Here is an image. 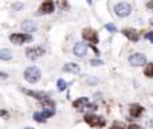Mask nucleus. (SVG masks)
Masks as SVG:
<instances>
[{
	"mask_svg": "<svg viewBox=\"0 0 153 129\" xmlns=\"http://www.w3.org/2000/svg\"><path fill=\"white\" fill-rule=\"evenodd\" d=\"M122 34H124L129 40H132V42H138V40H140V34H138L136 30H133V28L122 30Z\"/></svg>",
	"mask_w": 153,
	"mask_h": 129,
	"instance_id": "ddd939ff",
	"label": "nucleus"
},
{
	"mask_svg": "<svg viewBox=\"0 0 153 129\" xmlns=\"http://www.w3.org/2000/svg\"><path fill=\"white\" fill-rule=\"evenodd\" d=\"M40 104H42L45 108H55V102H54L53 100H50V98H46V100L40 101Z\"/></svg>",
	"mask_w": 153,
	"mask_h": 129,
	"instance_id": "6ab92c4d",
	"label": "nucleus"
},
{
	"mask_svg": "<svg viewBox=\"0 0 153 129\" xmlns=\"http://www.w3.org/2000/svg\"><path fill=\"white\" fill-rule=\"evenodd\" d=\"M144 74H145L148 78H153V63H149L145 66L144 69Z\"/></svg>",
	"mask_w": 153,
	"mask_h": 129,
	"instance_id": "a211bd4d",
	"label": "nucleus"
},
{
	"mask_svg": "<svg viewBox=\"0 0 153 129\" xmlns=\"http://www.w3.org/2000/svg\"><path fill=\"white\" fill-rule=\"evenodd\" d=\"M23 3H13L12 4V10H15V11H19V10H23Z\"/></svg>",
	"mask_w": 153,
	"mask_h": 129,
	"instance_id": "393cba45",
	"label": "nucleus"
},
{
	"mask_svg": "<svg viewBox=\"0 0 153 129\" xmlns=\"http://www.w3.org/2000/svg\"><path fill=\"white\" fill-rule=\"evenodd\" d=\"M105 28L108 30L109 32H117V27L114 26L113 23H108V24H105Z\"/></svg>",
	"mask_w": 153,
	"mask_h": 129,
	"instance_id": "5701e85b",
	"label": "nucleus"
},
{
	"mask_svg": "<svg viewBox=\"0 0 153 129\" xmlns=\"http://www.w3.org/2000/svg\"><path fill=\"white\" fill-rule=\"evenodd\" d=\"M56 86H58L59 92H63V90H66V87H67V82L61 78V79H58V82H56Z\"/></svg>",
	"mask_w": 153,
	"mask_h": 129,
	"instance_id": "aec40b11",
	"label": "nucleus"
},
{
	"mask_svg": "<svg viewBox=\"0 0 153 129\" xmlns=\"http://www.w3.org/2000/svg\"><path fill=\"white\" fill-rule=\"evenodd\" d=\"M0 75H1V78H3V79H5V78H7V74H5V73H1V74H0Z\"/></svg>",
	"mask_w": 153,
	"mask_h": 129,
	"instance_id": "7c9ffc66",
	"label": "nucleus"
},
{
	"mask_svg": "<svg viewBox=\"0 0 153 129\" xmlns=\"http://www.w3.org/2000/svg\"><path fill=\"white\" fill-rule=\"evenodd\" d=\"M56 5H58L61 10H66V8L69 7V3H67V0H56Z\"/></svg>",
	"mask_w": 153,
	"mask_h": 129,
	"instance_id": "4be33fe9",
	"label": "nucleus"
},
{
	"mask_svg": "<svg viewBox=\"0 0 153 129\" xmlns=\"http://www.w3.org/2000/svg\"><path fill=\"white\" fill-rule=\"evenodd\" d=\"M129 63L132 66H143L146 63V57L141 53H134L129 57Z\"/></svg>",
	"mask_w": 153,
	"mask_h": 129,
	"instance_id": "6e6552de",
	"label": "nucleus"
},
{
	"mask_svg": "<svg viewBox=\"0 0 153 129\" xmlns=\"http://www.w3.org/2000/svg\"><path fill=\"white\" fill-rule=\"evenodd\" d=\"M10 40L13 45L19 46L26 42H31L32 37H31V34H27V32H23V34H12V35H10Z\"/></svg>",
	"mask_w": 153,
	"mask_h": 129,
	"instance_id": "39448f33",
	"label": "nucleus"
},
{
	"mask_svg": "<svg viewBox=\"0 0 153 129\" xmlns=\"http://www.w3.org/2000/svg\"><path fill=\"white\" fill-rule=\"evenodd\" d=\"M85 121L91 128H102L106 125L105 119L100 117V116H95V114H86V116H85Z\"/></svg>",
	"mask_w": 153,
	"mask_h": 129,
	"instance_id": "f03ea898",
	"label": "nucleus"
},
{
	"mask_svg": "<svg viewBox=\"0 0 153 129\" xmlns=\"http://www.w3.org/2000/svg\"><path fill=\"white\" fill-rule=\"evenodd\" d=\"M114 12L120 18H126L132 12V7L128 3H118V4L114 5Z\"/></svg>",
	"mask_w": 153,
	"mask_h": 129,
	"instance_id": "20e7f679",
	"label": "nucleus"
},
{
	"mask_svg": "<svg viewBox=\"0 0 153 129\" xmlns=\"http://www.w3.org/2000/svg\"><path fill=\"white\" fill-rule=\"evenodd\" d=\"M143 113H144V108L140 105V104H132V105L129 106V114H130V117H133V119L140 117Z\"/></svg>",
	"mask_w": 153,
	"mask_h": 129,
	"instance_id": "f8f14e48",
	"label": "nucleus"
},
{
	"mask_svg": "<svg viewBox=\"0 0 153 129\" xmlns=\"http://www.w3.org/2000/svg\"><path fill=\"white\" fill-rule=\"evenodd\" d=\"M73 106L78 110H82V109L87 108L89 106V98L87 97H81V98H76V100L73 102Z\"/></svg>",
	"mask_w": 153,
	"mask_h": 129,
	"instance_id": "4468645a",
	"label": "nucleus"
},
{
	"mask_svg": "<svg viewBox=\"0 0 153 129\" xmlns=\"http://www.w3.org/2000/svg\"><path fill=\"white\" fill-rule=\"evenodd\" d=\"M82 37H83L85 40L93 43V45H97V43L100 42V38H98L97 31H94L93 28H83V31H82Z\"/></svg>",
	"mask_w": 153,
	"mask_h": 129,
	"instance_id": "0eeeda50",
	"label": "nucleus"
},
{
	"mask_svg": "<svg viewBox=\"0 0 153 129\" xmlns=\"http://www.w3.org/2000/svg\"><path fill=\"white\" fill-rule=\"evenodd\" d=\"M87 3H89V4H91V0H87Z\"/></svg>",
	"mask_w": 153,
	"mask_h": 129,
	"instance_id": "473e14b6",
	"label": "nucleus"
},
{
	"mask_svg": "<svg viewBox=\"0 0 153 129\" xmlns=\"http://www.w3.org/2000/svg\"><path fill=\"white\" fill-rule=\"evenodd\" d=\"M42 77V71L36 67V66H30L26 69L24 71V79H26L28 84H36L38 81Z\"/></svg>",
	"mask_w": 153,
	"mask_h": 129,
	"instance_id": "f257e3e1",
	"label": "nucleus"
},
{
	"mask_svg": "<svg viewBox=\"0 0 153 129\" xmlns=\"http://www.w3.org/2000/svg\"><path fill=\"white\" fill-rule=\"evenodd\" d=\"M1 116L3 117H8V112L7 110H1Z\"/></svg>",
	"mask_w": 153,
	"mask_h": 129,
	"instance_id": "c756f323",
	"label": "nucleus"
},
{
	"mask_svg": "<svg viewBox=\"0 0 153 129\" xmlns=\"http://www.w3.org/2000/svg\"><path fill=\"white\" fill-rule=\"evenodd\" d=\"M22 92L26 93L27 95H30V97H34L36 98V100L39 101H43L46 100V98H48V94L45 92H39V90H28V89H22Z\"/></svg>",
	"mask_w": 153,
	"mask_h": 129,
	"instance_id": "1a4fd4ad",
	"label": "nucleus"
},
{
	"mask_svg": "<svg viewBox=\"0 0 153 129\" xmlns=\"http://www.w3.org/2000/svg\"><path fill=\"white\" fill-rule=\"evenodd\" d=\"M0 59L1 61H10V59H12V53L8 48H1V51H0Z\"/></svg>",
	"mask_w": 153,
	"mask_h": 129,
	"instance_id": "f3484780",
	"label": "nucleus"
},
{
	"mask_svg": "<svg viewBox=\"0 0 153 129\" xmlns=\"http://www.w3.org/2000/svg\"><path fill=\"white\" fill-rule=\"evenodd\" d=\"M54 10H55V4H54L53 0H45L39 8V13L40 15H43V13H51V12H54Z\"/></svg>",
	"mask_w": 153,
	"mask_h": 129,
	"instance_id": "9d476101",
	"label": "nucleus"
},
{
	"mask_svg": "<svg viewBox=\"0 0 153 129\" xmlns=\"http://www.w3.org/2000/svg\"><path fill=\"white\" fill-rule=\"evenodd\" d=\"M23 129H35V128H31V127H27V128H23Z\"/></svg>",
	"mask_w": 153,
	"mask_h": 129,
	"instance_id": "2f4dec72",
	"label": "nucleus"
},
{
	"mask_svg": "<svg viewBox=\"0 0 153 129\" xmlns=\"http://www.w3.org/2000/svg\"><path fill=\"white\" fill-rule=\"evenodd\" d=\"M90 65L91 66H101V65H103V62L101 61V59H91V61H90Z\"/></svg>",
	"mask_w": 153,
	"mask_h": 129,
	"instance_id": "a878e982",
	"label": "nucleus"
},
{
	"mask_svg": "<svg viewBox=\"0 0 153 129\" xmlns=\"http://www.w3.org/2000/svg\"><path fill=\"white\" fill-rule=\"evenodd\" d=\"M46 53V50L43 47H40V46H36V47H28L26 50V55L28 59H31V61H35V59L40 58V57H43Z\"/></svg>",
	"mask_w": 153,
	"mask_h": 129,
	"instance_id": "423d86ee",
	"label": "nucleus"
},
{
	"mask_svg": "<svg viewBox=\"0 0 153 129\" xmlns=\"http://www.w3.org/2000/svg\"><path fill=\"white\" fill-rule=\"evenodd\" d=\"M149 1H152V3H153V0H149Z\"/></svg>",
	"mask_w": 153,
	"mask_h": 129,
	"instance_id": "72a5a7b5",
	"label": "nucleus"
},
{
	"mask_svg": "<svg viewBox=\"0 0 153 129\" xmlns=\"http://www.w3.org/2000/svg\"><path fill=\"white\" fill-rule=\"evenodd\" d=\"M73 53H74V55L78 57V58H83V57L87 54V46L82 42L75 43L74 48H73Z\"/></svg>",
	"mask_w": 153,
	"mask_h": 129,
	"instance_id": "9b49d317",
	"label": "nucleus"
},
{
	"mask_svg": "<svg viewBox=\"0 0 153 129\" xmlns=\"http://www.w3.org/2000/svg\"><path fill=\"white\" fill-rule=\"evenodd\" d=\"M128 129H144L141 125H137V124H130L129 127H128Z\"/></svg>",
	"mask_w": 153,
	"mask_h": 129,
	"instance_id": "cd10ccee",
	"label": "nucleus"
},
{
	"mask_svg": "<svg viewBox=\"0 0 153 129\" xmlns=\"http://www.w3.org/2000/svg\"><path fill=\"white\" fill-rule=\"evenodd\" d=\"M22 28H23L24 32L31 34V32L36 31V24H35L34 22H31V20H26V22H23V23H22Z\"/></svg>",
	"mask_w": 153,
	"mask_h": 129,
	"instance_id": "2eb2a0df",
	"label": "nucleus"
},
{
	"mask_svg": "<svg viewBox=\"0 0 153 129\" xmlns=\"http://www.w3.org/2000/svg\"><path fill=\"white\" fill-rule=\"evenodd\" d=\"M55 114V108H45L42 112H35L34 113V120L38 122H45L47 119L53 117Z\"/></svg>",
	"mask_w": 153,
	"mask_h": 129,
	"instance_id": "7ed1b4c3",
	"label": "nucleus"
},
{
	"mask_svg": "<svg viewBox=\"0 0 153 129\" xmlns=\"http://www.w3.org/2000/svg\"><path fill=\"white\" fill-rule=\"evenodd\" d=\"M87 109H89V110H91V112H94L95 109H97V105H95V104H89Z\"/></svg>",
	"mask_w": 153,
	"mask_h": 129,
	"instance_id": "c85d7f7f",
	"label": "nucleus"
},
{
	"mask_svg": "<svg viewBox=\"0 0 153 129\" xmlns=\"http://www.w3.org/2000/svg\"><path fill=\"white\" fill-rule=\"evenodd\" d=\"M110 129H126L124 122H120V121H114L113 124H111Z\"/></svg>",
	"mask_w": 153,
	"mask_h": 129,
	"instance_id": "412c9836",
	"label": "nucleus"
},
{
	"mask_svg": "<svg viewBox=\"0 0 153 129\" xmlns=\"http://www.w3.org/2000/svg\"><path fill=\"white\" fill-rule=\"evenodd\" d=\"M79 66L74 63V62H70V63H67V65H65L63 66V71H67V73H79Z\"/></svg>",
	"mask_w": 153,
	"mask_h": 129,
	"instance_id": "dca6fc26",
	"label": "nucleus"
},
{
	"mask_svg": "<svg viewBox=\"0 0 153 129\" xmlns=\"http://www.w3.org/2000/svg\"><path fill=\"white\" fill-rule=\"evenodd\" d=\"M87 84L91 85V86H94V85L98 84V78H95V77H90V78H87Z\"/></svg>",
	"mask_w": 153,
	"mask_h": 129,
	"instance_id": "b1692460",
	"label": "nucleus"
},
{
	"mask_svg": "<svg viewBox=\"0 0 153 129\" xmlns=\"http://www.w3.org/2000/svg\"><path fill=\"white\" fill-rule=\"evenodd\" d=\"M145 38H146L148 40H151V42L153 43V31H151V32H146V34H145Z\"/></svg>",
	"mask_w": 153,
	"mask_h": 129,
	"instance_id": "bb28decb",
	"label": "nucleus"
}]
</instances>
